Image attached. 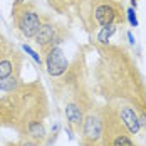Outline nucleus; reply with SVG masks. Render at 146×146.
<instances>
[{
  "instance_id": "f257e3e1",
  "label": "nucleus",
  "mask_w": 146,
  "mask_h": 146,
  "mask_svg": "<svg viewBox=\"0 0 146 146\" xmlns=\"http://www.w3.org/2000/svg\"><path fill=\"white\" fill-rule=\"evenodd\" d=\"M101 60L98 66V88L106 104L113 108L129 106L146 131V82L136 62L123 47L101 45Z\"/></svg>"
},
{
  "instance_id": "f03ea898",
  "label": "nucleus",
  "mask_w": 146,
  "mask_h": 146,
  "mask_svg": "<svg viewBox=\"0 0 146 146\" xmlns=\"http://www.w3.org/2000/svg\"><path fill=\"white\" fill-rule=\"evenodd\" d=\"M49 114V102L39 82L22 84L12 92L0 96V128L15 129L24 136L35 121H44Z\"/></svg>"
},
{
  "instance_id": "7ed1b4c3",
  "label": "nucleus",
  "mask_w": 146,
  "mask_h": 146,
  "mask_svg": "<svg viewBox=\"0 0 146 146\" xmlns=\"http://www.w3.org/2000/svg\"><path fill=\"white\" fill-rule=\"evenodd\" d=\"M98 111L102 123V146H139L113 106L104 104Z\"/></svg>"
},
{
  "instance_id": "20e7f679",
  "label": "nucleus",
  "mask_w": 146,
  "mask_h": 146,
  "mask_svg": "<svg viewBox=\"0 0 146 146\" xmlns=\"http://www.w3.org/2000/svg\"><path fill=\"white\" fill-rule=\"evenodd\" d=\"M12 15H14V22L17 30L25 39H34V35L37 34V30L42 25V15L37 12V9L32 3L24 2V3L14 7Z\"/></svg>"
},
{
  "instance_id": "39448f33",
  "label": "nucleus",
  "mask_w": 146,
  "mask_h": 146,
  "mask_svg": "<svg viewBox=\"0 0 146 146\" xmlns=\"http://www.w3.org/2000/svg\"><path fill=\"white\" fill-rule=\"evenodd\" d=\"M126 12L123 10V5L116 0H94L92 3V22L98 27L111 25V24H123Z\"/></svg>"
},
{
  "instance_id": "423d86ee",
  "label": "nucleus",
  "mask_w": 146,
  "mask_h": 146,
  "mask_svg": "<svg viewBox=\"0 0 146 146\" xmlns=\"http://www.w3.org/2000/svg\"><path fill=\"white\" fill-rule=\"evenodd\" d=\"M79 141L81 146H102V123L98 108L86 113Z\"/></svg>"
},
{
  "instance_id": "0eeeda50",
  "label": "nucleus",
  "mask_w": 146,
  "mask_h": 146,
  "mask_svg": "<svg viewBox=\"0 0 146 146\" xmlns=\"http://www.w3.org/2000/svg\"><path fill=\"white\" fill-rule=\"evenodd\" d=\"M66 39V32L64 29L57 25L56 22H52L50 19H44L42 17V25L40 29L37 30V34L34 35V40L35 45L44 52L49 47H54V45H60Z\"/></svg>"
},
{
  "instance_id": "6e6552de",
  "label": "nucleus",
  "mask_w": 146,
  "mask_h": 146,
  "mask_svg": "<svg viewBox=\"0 0 146 146\" xmlns=\"http://www.w3.org/2000/svg\"><path fill=\"white\" fill-rule=\"evenodd\" d=\"M44 54V60L45 64V71L47 74L50 76V77H54V79H59V77H62L64 74L67 72V69H69V60L66 59V54H64V50L60 49V45H54V47H49L47 50L42 52Z\"/></svg>"
},
{
  "instance_id": "1a4fd4ad",
  "label": "nucleus",
  "mask_w": 146,
  "mask_h": 146,
  "mask_svg": "<svg viewBox=\"0 0 146 146\" xmlns=\"http://www.w3.org/2000/svg\"><path fill=\"white\" fill-rule=\"evenodd\" d=\"M86 113H88V111H86L82 106H79L77 102H66V104H64V114H66V121H67L69 131H72L74 134H77V136L81 134Z\"/></svg>"
},
{
  "instance_id": "9d476101",
  "label": "nucleus",
  "mask_w": 146,
  "mask_h": 146,
  "mask_svg": "<svg viewBox=\"0 0 146 146\" xmlns=\"http://www.w3.org/2000/svg\"><path fill=\"white\" fill-rule=\"evenodd\" d=\"M20 56L17 54L14 47L3 56L0 57V81L7 79L10 76H19V69H20Z\"/></svg>"
},
{
  "instance_id": "9b49d317",
  "label": "nucleus",
  "mask_w": 146,
  "mask_h": 146,
  "mask_svg": "<svg viewBox=\"0 0 146 146\" xmlns=\"http://www.w3.org/2000/svg\"><path fill=\"white\" fill-rule=\"evenodd\" d=\"M116 30H117L116 24L101 27V30L98 32V42H99V45H109V39L116 34Z\"/></svg>"
},
{
  "instance_id": "f8f14e48",
  "label": "nucleus",
  "mask_w": 146,
  "mask_h": 146,
  "mask_svg": "<svg viewBox=\"0 0 146 146\" xmlns=\"http://www.w3.org/2000/svg\"><path fill=\"white\" fill-rule=\"evenodd\" d=\"M19 86H20L19 76H10V77L0 81V91H2V92H12V91L17 89Z\"/></svg>"
},
{
  "instance_id": "ddd939ff",
  "label": "nucleus",
  "mask_w": 146,
  "mask_h": 146,
  "mask_svg": "<svg viewBox=\"0 0 146 146\" xmlns=\"http://www.w3.org/2000/svg\"><path fill=\"white\" fill-rule=\"evenodd\" d=\"M22 49H24V50H25V52H27V54H29L30 57H32L34 60H35V62H37V64H39V66H40V64H44L42 57H40V56H39V54H37V52H35V50H34V49H32L30 45L24 44V45H22Z\"/></svg>"
},
{
  "instance_id": "4468645a",
  "label": "nucleus",
  "mask_w": 146,
  "mask_h": 146,
  "mask_svg": "<svg viewBox=\"0 0 146 146\" xmlns=\"http://www.w3.org/2000/svg\"><path fill=\"white\" fill-rule=\"evenodd\" d=\"M126 17H128V22H129L131 27H138V17H136V10L133 7H129L126 10Z\"/></svg>"
},
{
  "instance_id": "2eb2a0df",
  "label": "nucleus",
  "mask_w": 146,
  "mask_h": 146,
  "mask_svg": "<svg viewBox=\"0 0 146 146\" xmlns=\"http://www.w3.org/2000/svg\"><path fill=\"white\" fill-rule=\"evenodd\" d=\"M19 145H20V146H42L39 141L32 139L30 136H20V139H19Z\"/></svg>"
},
{
  "instance_id": "dca6fc26",
  "label": "nucleus",
  "mask_w": 146,
  "mask_h": 146,
  "mask_svg": "<svg viewBox=\"0 0 146 146\" xmlns=\"http://www.w3.org/2000/svg\"><path fill=\"white\" fill-rule=\"evenodd\" d=\"M10 49H12V45H10L5 39H3V37H2V35H0V57H3Z\"/></svg>"
},
{
  "instance_id": "f3484780",
  "label": "nucleus",
  "mask_w": 146,
  "mask_h": 146,
  "mask_svg": "<svg viewBox=\"0 0 146 146\" xmlns=\"http://www.w3.org/2000/svg\"><path fill=\"white\" fill-rule=\"evenodd\" d=\"M128 39H129V44H134V37H133V34H131V32H128Z\"/></svg>"
},
{
  "instance_id": "a211bd4d",
  "label": "nucleus",
  "mask_w": 146,
  "mask_h": 146,
  "mask_svg": "<svg viewBox=\"0 0 146 146\" xmlns=\"http://www.w3.org/2000/svg\"><path fill=\"white\" fill-rule=\"evenodd\" d=\"M131 7L136 10V7H138V2H136V0H131Z\"/></svg>"
},
{
  "instance_id": "6ab92c4d",
  "label": "nucleus",
  "mask_w": 146,
  "mask_h": 146,
  "mask_svg": "<svg viewBox=\"0 0 146 146\" xmlns=\"http://www.w3.org/2000/svg\"><path fill=\"white\" fill-rule=\"evenodd\" d=\"M5 146H20V145H19V141H17V143H14V141H10V143H7Z\"/></svg>"
},
{
  "instance_id": "aec40b11",
  "label": "nucleus",
  "mask_w": 146,
  "mask_h": 146,
  "mask_svg": "<svg viewBox=\"0 0 146 146\" xmlns=\"http://www.w3.org/2000/svg\"><path fill=\"white\" fill-rule=\"evenodd\" d=\"M25 0H15V3H14V7H17V5H20V3H24Z\"/></svg>"
}]
</instances>
